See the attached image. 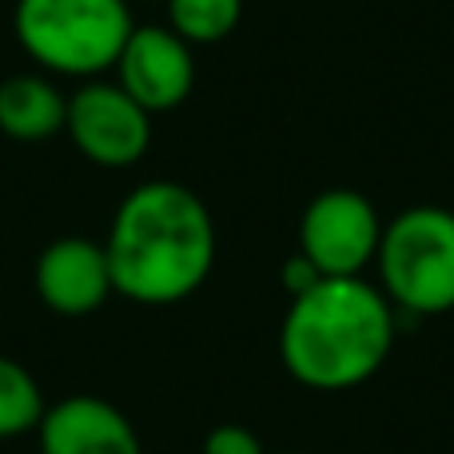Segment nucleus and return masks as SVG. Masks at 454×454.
<instances>
[{
  "instance_id": "f257e3e1",
  "label": "nucleus",
  "mask_w": 454,
  "mask_h": 454,
  "mask_svg": "<svg viewBox=\"0 0 454 454\" xmlns=\"http://www.w3.org/2000/svg\"><path fill=\"white\" fill-rule=\"evenodd\" d=\"M104 251L116 295L140 307H172L196 295L212 275L215 223L192 188L148 180L120 200Z\"/></svg>"
},
{
  "instance_id": "f03ea898",
  "label": "nucleus",
  "mask_w": 454,
  "mask_h": 454,
  "mask_svg": "<svg viewBox=\"0 0 454 454\" xmlns=\"http://www.w3.org/2000/svg\"><path fill=\"white\" fill-rule=\"evenodd\" d=\"M399 311L359 279H323L291 299L279 327V359L311 391H351L379 375L395 347Z\"/></svg>"
},
{
  "instance_id": "7ed1b4c3",
  "label": "nucleus",
  "mask_w": 454,
  "mask_h": 454,
  "mask_svg": "<svg viewBox=\"0 0 454 454\" xmlns=\"http://www.w3.org/2000/svg\"><path fill=\"white\" fill-rule=\"evenodd\" d=\"M136 20L128 0H16V44L48 76L96 80L116 68Z\"/></svg>"
},
{
  "instance_id": "20e7f679",
  "label": "nucleus",
  "mask_w": 454,
  "mask_h": 454,
  "mask_svg": "<svg viewBox=\"0 0 454 454\" xmlns=\"http://www.w3.org/2000/svg\"><path fill=\"white\" fill-rule=\"evenodd\" d=\"M379 291L403 315L454 311V212L419 204L383 223Z\"/></svg>"
},
{
  "instance_id": "39448f33",
  "label": "nucleus",
  "mask_w": 454,
  "mask_h": 454,
  "mask_svg": "<svg viewBox=\"0 0 454 454\" xmlns=\"http://www.w3.org/2000/svg\"><path fill=\"white\" fill-rule=\"evenodd\" d=\"M383 220L355 188H327L303 207L299 255L319 267L323 279H359L379 255Z\"/></svg>"
},
{
  "instance_id": "423d86ee",
  "label": "nucleus",
  "mask_w": 454,
  "mask_h": 454,
  "mask_svg": "<svg viewBox=\"0 0 454 454\" xmlns=\"http://www.w3.org/2000/svg\"><path fill=\"white\" fill-rule=\"evenodd\" d=\"M64 136L88 164L120 172L144 160L152 144V116L116 80H84L68 96Z\"/></svg>"
},
{
  "instance_id": "0eeeda50",
  "label": "nucleus",
  "mask_w": 454,
  "mask_h": 454,
  "mask_svg": "<svg viewBox=\"0 0 454 454\" xmlns=\"http://www.w3.org/2000/svg\"><path fill=\"white\" fill-rule=\"evenodd\" d=\"M116 84L148 116L180 108L196 88V56L168 24H136L116 60Z\"/></svg>"
},
{
  "instance_id": "6e6552de",
  "label": "nucleus",
  "mask_w": 454,
  "mask_h": 454,
  "mask_svg": "<svg viewBox=\"0 0 454 454\" xmlns=\"http://www.w3.org/2000/svg\"><path fill=\"white\" fill-rule=\"evenodd\" d=\"M36 295L52 315L80 319L92 315L116 295L104 243L84 235H60L36 259Z\"/></svg>"
},
{
  "instance_id": "1a4fd4ad",
  "label": "nucleus",
  "mask_w": 454,
  "mask_h": 454,
  "mask_svg": "<svg viewBox=\"0 0 454 454\" xmlns=\"http://www.w3.org/2000/svg\"><path fill=\"white\" fill-rule=\"evenodd\" d=\"M40 454H144L132 419L100 395L52 403L36 427Z\"/></svg>"
},
{
  "instance_id": "9d476101",
  "label": "nucleus",
  "mask_w": 454,
  "mask_h": 454,
  "mask_svg": "<svg viewBox=\"0 0 454 454\" xmlns=\"http://www.w3.org/2000/svg\"><path fill=\"white\" fill-rule=\"evenodd\" d=\"M68 116V96L60 92L52 76L40 72H20L0 84V132L8 140L40 144L64 132Z\"/></svg>"
},
{
  "instance_id": "9b49d317",
  "label": "nucleus",
  "mask_w": 454,
  "mask_h": 454,
  "mask_svg": "<svg viewBox=\"0 0 454 454\" xmlns=\"http://www.w3.org/2000/svg\"><path fill=\"white\" fill-rule=\"evenodd\" d=\"M44 411H48V403H44L36 375L24 363L0 355V442L36 434Z\"/></svg>"
},
{
  "instance_id": "f8f14e48",
  "label": "nucleus",
  "mask_w": 454,
  "mask_h": 454,
  "mask_svg": "<svg viewBox=\"0 0 454 454\" xmlns=\"http://www.w3.org/2000/svg\"><path fill=\"white\" fill-rule=\"evenodd\" d=\"M243 16V0H168V28L180 40L196 44H220Z\"/></svg>"
},
{
  "instance_id": "ddd939ff",
  "label": "nucleus",
  "mask_w": 454,
  "mask_h": 454,
  "mask_svg": "<svg viewBox=\"0 0 454 454\" xmlns=\"http://www.w3.org/2000/svg\"><path fill=\"white\" fill-rule=\"evenodd\" d=\"M204 454H267V450L255 431H247V427H239V423H220L207 431Z\"/></svg>"
},
{
  "instance_id": "4468645a",
  "label": "nucleus",
  "mask_w": 454,
  "mask_h": 454,
  "mask_svg": "<svg viewBox=\"0 0 454 454\" xmlns=\"http://www.w3.org/2000/svg\"><path fill=\"white\" fill-rule=\"evenodd\" d=\"M315 283H323L319 267H315L307 255H299V251H295V255L283 263V287H287V295H291V299L303 295V291H311Z\"/></svg>"
}]
</instances>
